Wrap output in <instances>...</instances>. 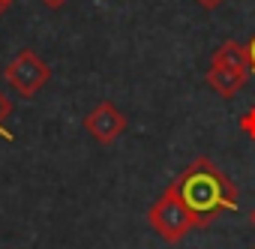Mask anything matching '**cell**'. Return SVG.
<instances>
[{
    "mask_svg": "<svg viewBox=\"0 0 255 249\" xmlns=\"http://www.w3.org/2000/svg\"><path fill=\"white\" fill-rule=\"evenodd\" d=\"M174 186L189 213L195 216L198 228H204L219 210H237V186L204 156L192 159L174 177Z\"/></svg>",
    "mask_w": 255,
    "mask_h": 249,
    "instance_id": "6da1fadb",
    "label": "cell"
},
{
    "mask_svg": "<svg viewBox=\"0 0 255 249\" xmlns=\"http://www.w3.org/2000/svg\"><path fill=\"white\" fill-rule=\"evenodd\" d=\"M249 75H252V66H249L246 45H240V42H222L213 51V57H210L204 81L219 96H234V93L243 90V84L249 81Z\"/></svg>",
    "mask_w": 255,
    "mask_h": 249,
    "instance_id": "7a4b0ae2",
    "label": "cell"
},
{
    "mask_svg": "<svg viewBox=\"0 0 255 249\" xmlns=\"http://www.w3.org/2000/svg\"><path fill=\"white\" fill-rule=\"evenodd\" d=\"M150 228L162 240H168V243H177L183 234H189L192 228H198L195 216L183 204V198H180V192H177L174 183H168L165 192L153 201V207H150Z\"/></svg>",
    "mask_w": 255,
    "mask_h": 249,
    "instance_id": "3957f363",
    "label": "cell"
},
{
    "mask_svg": "<svg viewBox=\"0 0 255 249\" xmlns=\"http://www.w3.org/2000/svg\"><path fill=\"white\" fill-rule=\"evenodd\" d=\"M3 75H6L9 87H12L18 96H36V93L48 84L51 69H48V63H45L36 51L24 48V51H18V54L6 63Z\"/></svg>",
    "mask_w": 255,
    "mask_h": 249,
    "instance_id": "277c9868",
    "label": "cell"
},
{
    "mask_svg": "<svg viewBox=\"0 0 255 249\" xmlns=\"http://www.w3.org/2000/svg\"><path fill=\"white\" fill-rule=\"evenodd\" d=\"M84 129H87L99 144H111L114 138L123 135V129H126V117H123L111 102H99V105L84 117Z\"/></svg>",
    "mask_w": 255,
    "mask_h": 249,
    "instance_id": "5b68a950",
    "label": "cell"
},
{
    "mask_svg": "<svg viewBox=\"0 0 255 249\" xmlns=\"http://www.w3.org/2000/svg\"><path fill=\"white\" fill-rule=\"evenodd\" d=\"M9 114H12V102H9L3 93H0V135H3L6 141L12 138V132H9V129H3V123H6V117H9Z\"/></svg>",
    "mask_w": 255,
    "mask_h": 249,
    "instance_id": "8992f818",
    "label": "cell"
},
{
    "mask_svg": "<svg viewBox=\"0 0 255 249\" xmlns=\"http://www.w3.org/2000/svg\"><path fill=\"white\" fill-rule=\"evenodd\" d=\"M240 126L246 129V135H252V138H255V108H249V111L243 114V120H240Z\"/></svg>",
    "mask_w": 255,
    "mask_h": 249,
    "instance_id": "52a82bcc",
    "label": "cell"
},
{
    "mask_svg": "<svg viewBox=\"0 0 255 249\" xmlns=\"http://www.w3.org/2000/svg\"><path fill=\"white\" fill-rule=\"evenodd\" d=\"M246 54H249V66H252V72H255V36L249 39V45H246Z\"/></svg>",
    "mask_w": 255,
    "mask_h": 249,
    "instance_id": "ba28073f",
    "label": "cell"
},
{
    "mask_svg": "<svg viewBox=\"0 0 255 249\" xmlns=\"http://www.w3.org/2000/svg\"><path fill=\"white\" fill-rule=\"evenodd\" d=\"M198 3H201L204 9H213V6H219V3H222V0H198Z\"/></svg>",
    "mask_w": 255,
    "mask_h": 249,
    "instance_id": "9c48e42d",
    "label": "cell"
},
{
    "mask_svg": "<svg viewBox=\"0 0 255 249\" xmlns=\"http://www.w3.org/2000/svg\"><path fill=\"white\" fill-rule=\"evenodd\" d=\"M42 3H45V6H51V9H57V6L63 3V0H42Z\"/></svg>",
    "mask_w": 255,
    "mask_h": 249,
    "instance_id": "30bf717a",
    "label": "cell"
},
{
    "mask_svg": "<svg viewBox=\"0 0 255 249\" xmlns=\"http://www.w3.org/2000/svg\"><path fill=\"white\" fill-rule=\"evenodd\" d=\"M6 6H9V0H0V15L6 12Z\"/></svg>",
    "mask_w": 255,
    "mask_h": 249,
    "instance_id": "8fae6325",
    "label": "cell"
},
{
    "mask_svg": "<svg viewBox=\"0 0 255 249\" xmlns=\"http://www.w3.org/2000/svg\"><path fill=\"white\" fill-rule=\"evenodd\" d=\"M252 222H255V213H252Z\"/></svg>",
    "mask_w": 255,
    "mask_h": 249,
    "instance_id": "7c38bea8",
    "label": "cell"
},
{
    "mask_svg": "<svg viewBox=\"0 0 255 249\" xmlns=\"http://www.w3.org/2000/svg\"><path fill=\"white\" fill-rule=\"evenodd\" d=\"M9 3H12V0H9Z\"/></svg>",
    "mask_w": 255,
    "mask_h": 249,
    "instance_id": "4fadbf2b",
    "label": "cell"
},
{
    "mask_svg": "<svg viewBox=\"0 0 255 249\" xmlns=\"http://www.w3.org/2000/svg\"><path fill=\"white\" fill-rule=\"evenodd\" d=\"M252 249H255V246H252Z\"/></svg>",
    "mask_w": 255,
    "mask_h": 249,
    "instance_id": "5bb4252c",
    "label": "cell"
}]
</instances>
